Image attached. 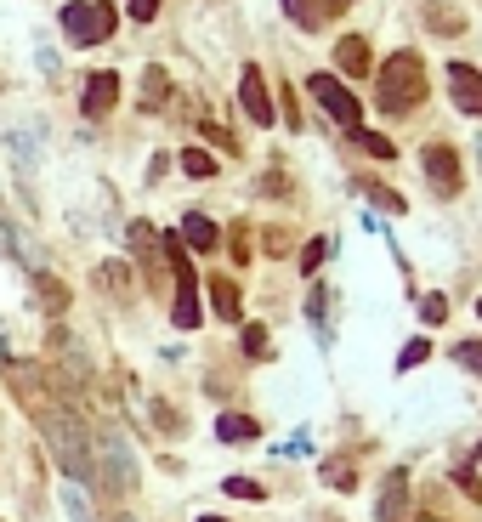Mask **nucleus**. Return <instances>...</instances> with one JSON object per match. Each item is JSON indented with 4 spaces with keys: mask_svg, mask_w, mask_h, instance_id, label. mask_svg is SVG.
Segmentation results:
<instances>
[{
    "mask_svg": "<svg viewBox=\"0 0 482 522\" xmlns=\"http://www.w3.org/2000/svg\"><path fill=\"white\" fill-rule=\"evenodd\" d=\"M307 91L318 97V108H324L335 125H346V131H358V120H363V108H358V97L335 80V74H307Z\"/></svg>",
    "mask_w": 482,
    "mask_h": 522,
    "instance_id": "4",
    "label": "nucleus"
},
{
    "mask_svg": "<svg viewBox=\"0 0 482 522\" xmlns=\"http://www.w3.org/2000/svg\"><path fill=\"white\" fill-rule=\"evenodd\" d=\"M244 352H250V358H267V330H261V324H244Z\"/></svg>",
    "mask_w": 482,
    "mask_h": 522,
    "instance_id": "22",
    "label": "nucleus"
},
{
    "mask_svg": "<svg viewBox=\"0 0 482 522\" xmlns=\"http://www.w3.org/2000/svg\"><path fill=\"white\" fill-rule=\"evenodd\" d=\"M114 23H120V12H114L108 0H69V6H63V35H69V46H103V40L114 35Z\"/></svg>",
    "mask_w": 482,
    "mask_h": 522,
    "instance_id": "2",
    "label": "nucleus"
},
{
    "mask_svg": "<svg viewBox=\"0 0 482 522\" xmlns=\"http://www.w3.org/2000/svg\"><path fill=\"white\" fill-rule=\"evenodd\" d=\"M284 12H290L301 29H318V23L329 18V0H284Z\"/></svg>",
    "mask_w": 482,
    "mask_h": 522,
    "instance_id": "15",
    "label": "nucleus"
},
{
    "mask_svg": "<svg viewBox=\"0 0 482 522\" xmlns=\"http://www.w3.org/2000/svg\"><path fill=\"white\" fill-rule=\"evenodd\" d=\"M375 97H380L386 114H409V108L426 103V69H420V57L414 52L386 57V69L375 74Z\"/></svg>",
    "mask_w": 482,
    "mask_h": 522,
    "instance_id": "1",
    "label": "nucleus"
},
{
    "mask_svg": "<svg viewBox=\"0 0 482 522\" xmlns=\"http://www.w3.org/2000/svg\"><path fill=\"white\" fill-rule=\"evenodd\" d=\"M454 364H465L471 375H482V341H460V347H454Z\"/></svg>",
    "mask_w": 482,
    "mask_h": 522,
    "instance_id": "20",
    "label": "nucleus"
},
{
    "mask_svg": "<svg viewBox=\"0 0 482 522\" xmlns=\"http://www.w3.org/2000/svg\"><path fill=\"white\" fill-rule=\"evenodd\" d=\"M199 522H227V517H199Z\"/></svg>",
    "mask_w": 482,
    "mask_h": 522,
    "instance_id": "32",
    "label": "nucleus"
},
{
    "mask_svg": "<svg viewBox=\"0 0 482 522\" xmlns=\"http://www.w3.org/2000/svg\"><path fill=\"white\" fill-rule=\"evenodd\" d=\"M216 437H222V443H256L261 426L250 415H222V420H216Z\"/></svg>",
    "mask_w": 482,
    "mask_h": 522,
    "instance_id": "14",
    "label": "nucleus"
},
{
    "mask_svg": "<svg viewBox=\"0 0 482 522\" xmlns=\"http://www.w3.org/2000/svg\"><path fill=\"white\" fill-rule=\"evenodd\" d=\"M125 12H131L137 23H148V18L159 12V0H125Z\"/></svg>",
    "mask_w": 482,
    "mask_h": 522,
    "instance_id": "29",
    "label": "nucleus"
},
{
    "mask_svg": "<svg viewBox=\"0 0 482 522\" xmlns=\"http://www.w3.org/2000/svg\"><path fill=\"white\" fill-rule=\"evenodd\" d=\"M324 522H335V517H324Z\"/></svg>",
    "mask_w": 482,
    "mask_h": 522,
    "instance_id": "35",
    "label": "nucleus"
},
{
    "mask_svg": "<svg viewBox=\"0 0 482 522\" xmlns=\"http://www.w3.org/2000/svg\"><path fill=\"white\" fill-rule=\"evenodd\" d=\"M420 522H443V517H420Z\"/></svg>",
    "mask_w": 482,
    "mask_h": 522,
    "instance_id": "33",
    "label": "nucleus"
},
{
    "mask_svg": "<svg viewBox=\"0 0 482 522\" xmlns=\"http://www.w3.org/2000/svg\"><path fill=\"white\" fill-rule=\"evenodd\" d=\"M114 103H120V74H114V69H97V74L86 80V97H80L86 120H103Z\"/></svg>",
    "mask_w": 482,
    "mask_h": 522,
    "instance_id": "7",
    "label": "nucleus"
},
{
    "mask_svg": "<svg viewBox=\"0 0 482 522\" xmlns=\"http://www.w3.org/2000/svg\"><path fill=\"white\" fill-rule=\"evenodd\" d=\"M154 244H159V233H154L148 222H137V227H131V250H137L142 261H154Z\"/></svg>",
    "mask_w": 482,
    "mask_h": 522,
    "instance_id": "17",
    "label": "nucleus"
},
{
    "mask_svg": "<svg viewBox=\"0 0 482 522\" xmlns=\"http://www.w3.org/2000/svg\"><path fill=\"white\" fill-rule=\"evenodd\" d=\"M233 261H250V233L244 227H233Z\"/></svg>",
    "mask_w": 482,
    "mask_h": 522,
    "instance_id": "30",
    "label": "nucleus"
},
{
    "mask_svg": "<svg viewBox=\"0 0 482 522\" xmlns=\"http://www.w3.org/2000/svg\"><path fill=\"white\" fill-rule=\"evenodd\" d=\"M352 137L363 142V154H375V159H392V142L380 137V131H352Z\"/></svg>",
    "mask_w": 482,
    "mask_h": 522,
    "instance_id": "21",
    "label": "nucleus"
},
{
    "mask_svg": "<svg viewBox=\"0 0 482 522\" xmlns=\"http://www.w3.org/2000/svg\"><path fill=\"white\" fill-rule=\"evenodd\" d=\"M159 103H165V74L148 69V86H142V108H159Z\"/></svg>",
    "mask_w": 482,
    "mask_h": 522,
    "instance_id": "23",
    "label": "nucleus"
},
{
    "mask_svg": "<svg viewBox=\"0 0 482 522\" xmlns=\"http://www.w3.org/2000/svg\"><path fill=\"white\" fill-rule=\"evenodd\" d=\"M205 137L216 142V148H227V154H233V148H239V142H233V137H227V131H222V125H205Z\"/></svg>",
    "mask_w": 482,
    "mask_h": 522,
    "instance_id": "31",
    "label": "nucleus"
},
{
    "mask_svg": "<svg viewBox=\"0 0 482 522\" xmlns=\"http://www.w3.org/2000/svg\"><path fill=\"white\" fill-rule=\"evenodd\" d=\"M426 341H409V347H403V358H397V364H403V369H414V364H426Z\"/></svg>",
    "mask_w": 482,
    "mask_h": 522,
    "instance_id": "28",
    "label": "nucleus"
},
{
    "mask_svg": "<svg viewBox=\"0 0 482 522\" xmlns=\"http://www.w3.org/2000/svg\"><path fill=\"white\" fill-rule=\"evenodd\" d=\"M182 171L188 176H216V159H210L205 148H188V154H182Z\"/></svg>",
    "mask_w": 482,
    "mask_h": 522,
    "instance_id": "19",
    "label": "nucleus"
},
{
    "mask_svg": "<svg viewBox=\"0 0 482 522\" xmlns=\"http://www.w3.org/2000/svg\"><path fill=\"white\" fill-rule=\"evenodd\" d=\"M420 165H426V176H431V188L437 193H460V154L448 148V142H431L426 154H420Z\"/></svg>",
    "mask_w": 482,
    "mask_h": 522,
    "instance_id": "6",
    "label": "nucleus"
},
{
    "mask_svg": "<svg viewBox=\"0 0 482 522\" xmlns=\"http://www.w3.org/2000/svg\"><path fill=\"white\" fill-rule=\"evenodd\" d=\"M335 63H341V74L363 80V74L375 69V57H369V40H363V35H346L341 46H335Z\"/></svg>",
    "mask_w": 482,
    "mask_h": 522,
    "instance_id": "11",
    "label": "nucleus"
},
{
    "mask_svg": "<svg viewBox=\"0 0 482 522\" xmlns=\"http://www.w3.org/2000/svg\"><path fill=\"white\" fill-rule=\"evenodd\" d=\"M477 313H482V301H477Z\"/></svg>",
    "mask_w": 482,
    "mask_h": 522,
    "instance_id": "34",
    "label": "nucleus"
},
{
    "mask_svg": "<svg viewBox=\"0 0 482 522\" xmlns=\"http://www.w3.org/2000/svg\"><path fill=\"white\" fill-rule=\"evenodd\" d=\"M324 483L329 488H358V471L346 466V460H329V466H324Z\"/></svg>",
    "mask_w": 482,
    "mask_h": 522,
    "instance_id": "18",
    "label": "nucleus"
},
{
    "mask_svg": "<svg viewBox=\"0 0 482 522\" xmlns=\"http://www.w3.org/2000/svg\"><path fill=\"white\" fill-rule=\"evenodd\" d=\"M159 250L171 256V273H176V307H171L176 330H193V324H199V279H193V256L182 250V239H176V233H165V239H159Z\"/></svg>",
    "mask_w": 482,
    "mask_h": 522,
    "instance_id": "3",
    "label": "nucleus"
},
{
    "mask_svg": "<svg viewBox=\"0 0 482 522\" xmlns=\"http://www.w3.org/2000/svg\"><path fill=\"white\" fill-rule=\"evenodd\" d=\"M227 494H233V500H261V483H250V477H227Z\"/></svg>",
    "mask_w": 482,
    "mask_h": 522,
    "instance_id": "25",
    "label": "nucleus"
},
{
    "mask_svg": "<svg viewBox=\"0 0 482 522\" xmlns=\"http://www.w3.org/2000/svg\"><path fill=\"white\" fill-rule=\"evenodd\" d=\"M363 199H369V205H380L386 216H397V210H409V205H403V199H397L392 188H386V182H363Z\"/></svg>",
    "mask_w": 482,
    "mask_h": 522,
    "instance_id": "16",
    "label": "nucleus"
},
{
    "mask_svg": "<svg viewBox=\"0 0 482 522\" xmlns=\"http://www.w3.org/2000/svg\"><path fill=\"white\" fill-rule=\"evenodd\" d=\"M420 318H426V324H443V318H448V301L443 296H426V301H420Z\"/></svg>",
    "mask_w": 482,
    "mask_h": 522,
    "instance_id": "27",
    "label": "nucleus"
},
{
    "mask_svg": "<svg viewBox=\"0 0 482 522\" xmlns=\"http://www.w3.org/2000/svg\"><path fill=\"white\" fill-rule=\"evenodd\" d=\"M324 256H329V239H312L307 250H301V267H307V273H318V267H324Z\"/></svg>",
    "mask_w": 482,
    "mask_h": 522,
    "instance_id": "24",
    "label": "nucleus"
},
{
    "mask_svg": "<svg viewBox=\"0 0 482 522\" xmlns=\"http://www.w3.org/2000/svg\"><path fill=\"white\" fill-rule=\"evenodd\" d=\"M454 483H460L465 494H471V500H482V477H477L471 466H454Z\"/></svg>",
    "mask_w": 482,
    "mask_h": 522,
    "instance_id": "26",
    "label": "nucleus"
},
{
    "mask_svg": "<svg viewBox=\"0 0 482 522\" xmlns=\"http://www.w3.org/2000/svg\"><path fill=\"white\" fill-rule=\"evenodd\" d=\"M176 239H188V250H199V256H210V250L222 244V233H216V222H210V216H199V210H188V216H182V233H176Z\"/></svg>",
    "mask_w": 482,
    "mask_h": 522,
    "instance_id": "10",
    "label": "nucleus"
},
{
    "mask_svg": "<svg viewBox=\"0 0 482 522\" xmlns=\"http://www.w3.org/2000/svg\"><path fill=\"white\" fill-rule=\"evenodd\" d=\"M420 23H426L431 35H465V18L460 12H448V6H437V0L420 6Z\"/></svg>",
    "mask_w": 482,
    "mask_h": 522,
    "instance_id": "13",
    "label": "nucleus"
},
{
    "mask_svg": "<svg viewBox=\"0 0 482 522\" xmlns=\"http://www.w3.org/2000/svg\"><path fill=\"white\" fill-rule=\"evenodd\" d=\"M448 97H454L460 114L482 120V69H471V63H448Z\"/></svg>",
    "mask_w": 482,
    "mask_h": 522,
    "instance_id": "5",
    "label": "nucleus"
},
{
    "mask_svg": "<svg viewBox=\"0 0 482 522\" xmlns=\"http://www.w3.org/2000/svg\"><path fill=\"white\" fill-rule=\"evenodd\" d=\"M210 307H216V318H227V324H239L244 318V296L233 279H210Z\"/></svg>",
    "mask_w": 482,
    "mask_h": 522,
    "instance_id": "12",
    "label": "nucleus"
},
{
    "mask_svg": "<svg viewBox=\"0 0 482 522\" xmlns=\"http://www.w3.org/2000/svg\"><path fill=\"white\" fill-rule=\"evenodd\" d=\"M375 517H380V522H409V471H392V477H386Z\"/></svg>",
    "mask_w": 482,
    "mask_h": 522,
    "instance_id": "9",
    "label": "nucleus"
},
{
    "mask_svg": "<svg viewBox=\"0 0 482 522\" xmlns=\"http://www.w3.org/2000/svg\"><path fill=\"white\" fill-rule=\"evenodd\" d=\"M239 103H244V114H250L256 125H273V91H267L261 69H244V80H239Z\"/></svg>",
    "mask_w": 482,
    "mask_h": 522,
    "instance_id": "8",
    "label": "nucleus"
}]
</instances>
